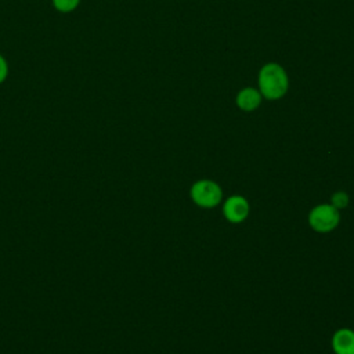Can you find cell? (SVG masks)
<instances>
[{"mask_svg":"<svg viewBox=\"0 0 354 354\" xmlns=\"http://www.w3.org/2000/svg\"><path fill=\"white\" fill-rule=\"evenodd\" d=\"M257 86L263 98L275 101L286 94L289 88V77L279 64L268 62L259 71Z\"/></svg>","mask_w":354,"mask_h":354,"instance_id":"1","label":"cell"},{"mask_svg":"<svg viewBox=\"0 0 354 354\" xmlns=\"http://www.w3.org/2000/svg\"><path fill=\"white\" fill-rule=\"evenodd\" d=\"M221 196V188L210 180H199L191 187V198L201 207L217 206Z\"/></svg>","mask_w":354,"mask_h":354,"instance_id":"2","label":"cell"},{"mask_svg":"<svg viewBox=\"0 0 354 354\" xmlns=\"http://www.w3.org/2000/svg\"><path fill=\"white\" fill-rule=\"evenodd\" d=\"M340 220L339 210L332 205H318L308 214V223L318 232H328L337 227Z\"/></svg>","mask_w":354,"mask_h":354,"instance_id":"3","label":"cell"},{"mask_svg":"<svg viewBox=\"0 0 354 354\" xmlns=\"http://www.w3.org/2000/svg\"><path fill=\"white\" fill-rule=\"evenodd\" d=\"M223 213L231 223H241L249 214V203L241 195L230 196L223 205Z\"/></svg>","mask_w":354,"mask_h":354,"instance_id":"4","label":"cell"},{"mask_svg":"<svg viewBox=\"0 0 354 354\" xmlns=\"http://www.w3.org/2000/svg\"><path fill=\"white\" fill-rule=\"evenodd\" d=\"M261 98L263 97L257 88L243 87L242 90L238 91L235 102H236L238 108L242 109L243 112H252L260 105Z\"/></svg>","mask_w":354,"mask_h":354,"instance_id":"5","label":"cell"},{"mask_svg":"<svg viewBox=\"0 0 354 354\" xmlns=\"http://www.w3.org/2000/svg\"><path fill=\"white\" fill-rule=\"evenodd\" d=\"M332 348L336 354H354V330L339 329L332 337Z\"/></svg>","mask_w":354,"mask_h":354,"instance_id":"6","label":"cell"},{"mask_svg":"<svg viewBox=\"0 0 354 354\" xmlns=\"http://www.w3.org/2000/svg\"><path fill=\"white\" fill-rule=\"evenodd\" d=\"M80 0H53L54 7L61 12H69L77 7Z\"/></svg>","mask_w":354,"mask_h":354,"instance_id":"7","label":"cell"},{"mask_svg":"<svg viewBox=\"0 0 354 354\" xmlns=\"http://www.w3.org/2000/svg\"><path fill=\"white\" fill-rule=\"evenodd\" d=\"M347 203H348V195H347L346 192L339 191V192H335V194L332 195L330 205H332L333 207H336L337 210H339V209L346 207V206H347Z\"/></svg>","mask_w":354,"mask_h":354,"instance_id":"8","label":"cell"},{"mask_svg":"<svg viewBox=\"0 0 354 354\" xmlns=\"http://www.w3.org/2000/svg\"><path fill=\"white\" fill-rule=\"evenodd\" d=\"M7 72H8V68H7V62L4 61V58L0 55V83L4 82V79L7 77Z\"/></svg>","mask_w":354,"mask_h":354,"instance_id":"9","label":"cell"}]
</instances>
